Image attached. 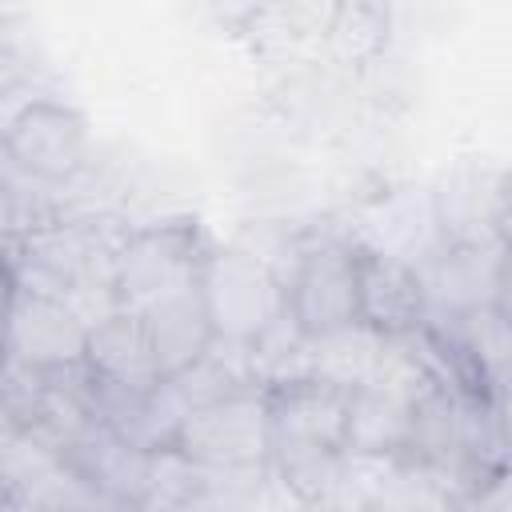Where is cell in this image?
Listing matches in <instances>:
<instances>
[{
	"label": "cell",
	"mask_w": 512,
	"mask_h": 512,
	"mask_svg": "<svg viewBox=\"0 0 512 512\" xmlns=\"http://www.w3.org/2000/svg\"><path fill=\"white\" fill-rule=\"evenodd\" d=\"M268 404V468L308 504L324 500L344 468L348 392L312 376L264 384Z\"/></svg>",
	"instance_id": "6da1fadb"
},
{
	"label": "cell",
	"mask_w": 512,
	"mask_h": 512,
	"mask_svg": "<svg viewBox=\"0 0 512 512\" xmlns=\"http://www.w3.org/2000/svg\"><path fill=\"white\" fill-rule=\"evenodd\" d=\"M388 32H392V12L384 4H368V0L332 4L324 52L336 56L340 64H364L384 48Z\"/></svg>",
	"instance_id": "9a60e30c"
},
{
	"label": "cell",
	"mask_w": 512,
	"mask_h": 512,
	"mask_svg": "<svg viewBox=\"0 0 512 512\" xmlns=\"http://www.w3.org/2000/svg\"><path fill=\"white\" fill-rule=\"evenodd\" d=\"M12 248H16V236L0 224V272H8V264H12Z\"/></svg>",
	"instance_id": "ac0fdd59"
},
{
	"label": "cell",
	"mask_w": 512,
	"mask_h": 512,
	"mask_svg": "<svg viewBox=\"0 0 512 512\" xmlns=\"http://www.w3.org/2000/svg\"><path fill=\"white\" fill-rule=\"evenodd\" d=\"M172 448L196 464L200 472L236 476V472H260L268 464V404L264 384L224 392L200 408H192Z\"/></svg>",
	"instance_id": "277c9868"
},
{
	"label": "cell",
	"mask_w": 512,
	"mask_h": 512,
	"mask_svg": "<svg viewBox=\"0 0 512 512\" xmlns=\"http://www.w3.org/2000/svg\"><path fill=\"white\" fill-rule=\"evenodd\" d=\"M60 452L100 500H108V504H116L124 512H140L144 508L148 488H152L156 452H144V448L112 436L96 420L84 424Z\"/></svg>",
	"instance_id": "30bf717a"
},
{
	"label": "cell",
	"mask_w": 512,
	"mask_h": 512,
	"mask_svg": "<svg viewBox=\"0 0 512 512\" xmlns=\"http://www.w3.org/2000/svg\"><path fill=\"white\" fill-rule=\"evenodd\" d=\"M356 320L384 340H400V336L420 332L428 320V300H424V284L416 276V264L404 256H392L384 248L360 244Z\"/></svg>",
	"instance_id": "9c48e42d"
},
{
	"label": "cell",
	"mask_w": 512,
	"mask_h": 512,
	"mask_svg": "<svg viewBox=\"0 0 512 512\" xmlns=\"http://www.w3.org/2000/svg\"><path fill=\"white\" fill-rule=\"evenodd\" d=\"M200 292L212 336L228 348H256L288 320L284 276L248 248H208L200 264Z\"/></svg>",
	"instance_id": "7a4b0ae2"
},
{
	"label": "cell",
	"mask_w": 512,
	"mask_h": 512,
	"mask_svg": "<svg viewBox=\"0 0 512 512\" xmlns=\"http://www.w3.org/2000/svg\"><path fill=\"white\" fill-rule=\"evenodd\" d=\"M208 236L196 220H160L144 224L124 236L112 264V300L120 312H144L160 296L176 292L180 284L200 276V264L208 256Z\"/></svg>",
	"instance_id": "3957f363"
},
{
	"label": "cell",
	"mask_w": 512,
	"mask_h": 512,
	"mask_svg": "<svg viewBox=\"0 0 512 512\" xmlns=\"http://www.w3.org/2000/svg\"><path fill=\"white\" fill-rule=\"evenodd\" d=\"M8 164L36 184H68L88 160V124L60 100H28L0 128Z\"/></svg>",
	"instance_id": "8992f818"
},
{
	"label": "cell",
	"mask_w": 512,
	"mask_h": 512,
	"mask_svg": "<svg viewBox=\"0 0 512 512\" xmlns=\"http://www.w3.org/2000/svg\"><path fill=\"white\" fill-rule=\"evenodd\" d=\"M4 512H48V508H32V504H16V500H8Z\"/></svg>",
	"instance_id": "d6986e66"
},
{
	"label": "cell",
	"mask_w": 512,
	"mask_h": 512,
	"mask_svg": "<svg viewBox=\"0 0 512 512\" xmlns=\"http://www.w3.org/2000/svg\"><path fill=\"white\" fill-rule=\"evenodd\" d=\"M356 296H360V244L352 240L308 244L284 280L288 324L304 340L356 324Z\"/></svg>",
	"instance_id": "5b68a950"
},
{
	"label": "cell",
	"mask_w": 512,
	"mask_h": 512,
	"mask_svg": "<svg viewBox=\"0 0 512 512\" xmlns=\"http://www.w3.org/2000/svg\"><path fill=\"white\" fill-rule=\"evenodd\" d=\"M0 484L8 500L48 512H84L108 504L80 480V472L64 460L60 448H52L28 428H12L0 440Z\"/></svg>",
	"instance_id": "ba28073f"
},
{
	"label": "cell",
	"mask_w": 512,
	"mask_h": 512,
	"mask_svg": "<svg viewBox=\"0 0 512 512\" xmlns=\"http://www.w3.org/2000/svg\"><path fill=\"white\" fill-rule=\"evenodd\" d=\"M4 504H8V496H4V484H0V512H4Z\"/></svg>",
	"instance_id": "44dd1931"
},
{
	"label": "cell",
	"mask_w": 512,
	"mask_h": 512,
	"mask_svg": "<svg viewBox=\"0 0 512 512\" xmlns=\"http://www.w3.org/2000/svg\"><path fill=\"white\" fill-rule=\"evenodd\" d=\"M84 348H88V324L60 296L12 284L4 344H0L4 356L32 364L48 376H60L84 364Z\"/></svg>",
	"instance_id": "52a82bcc"
},
{
	"label": "cell",
	"mask_w": 512,
	"mask_h": 512,
	"mask_svg": "<svg viewBox=\"0 0 512 512\" xmlns=\"http://www.w3.org/2000/svg\"><path fill=\"white\" fill-rule=\"evenodd\" d=\"M332 4L328 0H288L244 8V32L264 52H324Z\"/></svg>",
	"instance_id": "5bb4252c"
},
{
	"label": "cell",
	"mask_w": 512,
	"mask_h": 512,
	"mask_svg": "<svg viewBox=\"0 0 512 512\" xmlns=\"http://www.w3.org/2000/svg\"><path fill=\"white\" fill-rule=\"evenodd\" d=\"M52 392H56V376L0 352V408L16 428H36L40 416L48 412Z\"/></svg>",
	"instance_id": "2e32d148"
},
{
	"label": "cell",
	"mask_w": 512,
	"mask_h": 512,
	"mask_svg": "<svg viewBox=\"0 0 512 512\" xmlns=\"http://www.w3.org/2000/svg\"><path fill=\"white\" fill-rule=\"evenodd\" d=\"M408 416H412V396L384 388V384L352 388L348 392V436H344L348 456L400 460L408 444Z\"/></svg>",
	"instance_id": "4fadbf2b"
},
{
	"label": "cell",
	"mask_w": 512,
	"mask_h": 512,
	"mask_svg": "<svg viewBox=\"0 0 512 512\" xmlns=\"http://www.w3.org/2000/svg\"><path fill=\"white\" fill-rule=\"evenodd\" d=\"M8 300H12V276L0 272V344H4V316H8Z\"/></svg>",
	"instance_id": "e0dca14e"
},
{
	"label": "cell",
	"mask_w": 512,
	"mask_h": 512,
	"mask_svg": "<svg viewBox=\"0 0 512 512\" xmlns=\"http://www.w3.org/2000/svg\"><path fill=\"white\" fill-rule=\"evenodd\" d=\"M12 428H16V424H12V420H8V412H4V408H0V440H4V436H8V432H12Z\"/></svg>",
	"instance_id": "ffe728a7"
},
{
	"label": "cell",
	"mask_w": 512,
	"mask_h": 512,
	"mask_svg": "<svg viewBox=\"0 0 512 512\" xmlns=\"http://www.w3.org/2000/svg\"><path fill=\"white\" fill-rule=\"evenodd\" d=\"M84 368L96 380H108L128 392H156L164 384L152 336L136 312H108L88 328V348H84Z\"/></svg>",
	"instance_id": "8fae6325"
},
{
	"label": "cell",
	"mask_w": 512,
	"mask_h": 512,
	"mask_svg": "<svg viewBox=\"0 0 512 512\" xmlns=\"http://www.w3.org/2000/svg\"><path fill=\"white\" fill-rule=\"evenodd\" d=\"M140 320H144V328L152 336V348H156L164 380L188 372L216 344L212 320H208V308H204V292H200V276L180 284L176 292L160 296L152 308L140 312Z\"/></svg>",
	"instance_id": "7c38bea8"
}]
</instances>
